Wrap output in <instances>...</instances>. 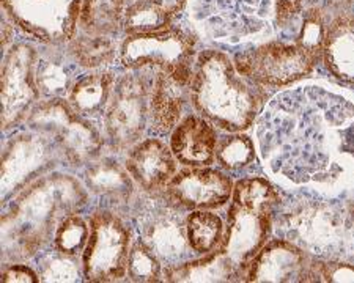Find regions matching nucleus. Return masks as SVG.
<instances>
[{
	"mask_svg": "<svg viewBox=\"0 0 354 283\" xmlns=\"http://www.w3.org/2000/svg\"><path fill=\"white\" fill-rule=\"evenodd\" d=\"M255 135L266 168L290 184L330 188L354 167V106L326 84L272 98Z\"/></svg>",
	"mask_w": 354,
	"mask_h": 283,
	"instance_id": "obj_1",
	"label": "nucleus"
},
{
	"mask_svg": "<svg viewBox=\"0 0 354 283\" xmlns=\"http://www.w3.org/2000/svg\"><path fill=\"white\" fill-rule=\"evenodd\" d=\"M87 194L71 177H41L15 198L11 211L2 219L3 255L30 258L55 233L62 220L81 208Z\"/></svg>",
	"mask_w": 354,
	"mask_h": 283,
	"instance_id": "obj_2",
	"label": "nucleus"
},
{
	"mask_svg": "<svg viewBox=\"0 0 354 283\" xmlns=\"http://www.w3.org/2000/svg\"><path fill=\"white\" fill-rule=\"evenodd\" d=\"M189 99L200 117L227 133L252 126L266 104V92L239 75L233 60L219 50H203L194 64Z\"/></svg>",
	"mask_w": 354,
	"mask_h": 283,
	"instance_id": "obj_3",
	"label": "nucleus"
},
{
	"mask_svg": "<svg viewBox=\"0 0 354 283\" xmlns=\"http://www.w3.org/2000/svg\"><path fill=\"white\" fill-rule=\"evenodd\" d=\"M279 203L281 197L276 186L266 178H243L233 186L219 251L236 266L239 279L248 263L270 241L274 209Z\"/></svg>",
	"mask_w": 354,
	"mask_h": 283,
	"instance_id": "obj_4",
	"label": "nucleus"
},
{
	"mask_svg": "<svg viewBox=\"0 0 354 283\" xmlns=\"http://www.w3.org/2000/svg\"><path fill=\"white\" fill-rule=\"evenodd\" d=\"M277 231L307 253L328 260H342L348 244V231L354 225L329 200L296 198L276 219Z\"/></svg>",
	"mask_w": 354,
	"mask_h": 283,
	"instance_id": "obj_5",
	"label": "nucleus"
},
{
	"mask_svg": "<svg viewBox=\"0 0 354 283\" xmlns=\"http://www.w3.org/2000/svg\"><path fill=\"white\" fill-rule=\"evenodd\" d=\"M189 19L200 35L227 43L248 41L276 21V0H187Z\"/></svg>",
	"mask_w": 354,
	"mask_h": 283,
	"instance_id": "obj_6",
	"label": "nucleus"
},
{
	"mask_svg": "<svg viewBox=\"0 0 354 283\" xmlns=\"http://www.w3.org/2000/svg\"><path fill=\"white\" fill-rule=\"evenodd\" d=\"M26 121L33 133L53 140L70 166L91 164L100 156L104 144L91 121L77 115L62 98L37 103Z\"/></svg>",
	"mask_w": 354,
	"mask_h": 283,
	"instance_id": "obj_7",
	"label": "nucleus"
},
{
	"mask_svg": "<svg viewBox=\"0 0 354 283\" xmlns=\"http://www.w3.org/2000/svg\"><path fill=\"white\" fill-rule=\"evenodd\" d=\"M113 85L109 106L102 117L106 140L113 150L133 148L150 123V98L156 72L150 68L129 70Z\"/></svg>",
	"mask_w": 354,
	"mask_h": 283,
	"instance_id": "obj_8",
	"label": "nucleus"
},
{
	"mask_svg": "<svg viewBox=\"0 0 354 283\" xmlns=\"http://www.w3.org/2000/svg\"><path fill=\"white\" fill-rule=\"evenodd\" d=\"M318 60L298 43L274 39L236 54L233 64L239 75L260 87L282 88L312 75Z\"/></svg>",
	"mask_w": 354,
	"mask_h": 283,
	"instance_id": "obj_9",
	"label": "nucleus"
},
{
	"mask_svg": "<svg viewBox=\"0 0 354 283\" xmlns=\"http://www.w3.org/2000/svg\"><path fill=\"white\" fill-rule=\"evenodd\" d=\"M131 231L115 213L98 211L90 219V236L82 253L88 282H117L127 277Z\"/></svg>",
	"mask_w": 354,
	"mask_h": 283,
	"instance_id": "obj_10",
	"label": "nucleus"
},
{
	"mask_svg": "<svg viewBox=\"0 0 354 283\" xmlns=\"http://www.w3.org/2000/svg\"><path fill=\"white\" fill-rule=\"evenodd\" d=\"M194 32L170 26L164 30L128 35L120 46V60L128 70L150 68L155 71H174L196 64Z\"/></svg>",
	"mask_w": 354,
	"mask_h": 283,
	"instance_id": "obj_11",
	"label": "nucleus"
},
{
	"mask_svg": "<svg viewBox=\"0 0 354 283\" xmlns=\"http://www.w3.org/2000/svg\"><path fill=\"white\" fill-rule=\"evenodd\" d=\"M85 0H2L5 14L43 44L71 43Z\"/></svg>",
	"mask_w": 354,
	"mask_h": 283,
	"instance_id": "obj_12",
	"label": "nucleus"
},
{
	"mask_svg": "<svg viewBox=\"0 0 354 283\" xmlns=\"http://www.w3.org/2000/svg\"><path fill=\"white\" fill-rule=\"evenodd\" d=\"M139 240L156 255L162 266L180 264L192 251L186 233V216L183 209L164 195L151 198L139 211Z\"/></svg>",
	"mask_w": 354,
	"mask_h": 283,
	"instance_id": "obj_13",
	"label": "nucleus"
},
{
	"mask_svg": "<svg viewBox=\"0 0 354 283\" xmlns=\"http://www.w3.org/2000/svg\"><path fill=\"white\" fill-rule=\"evenodd\" d=\"M35 49L18 44L2 64V126L8 129L26 120L39 99L35 82Z\"/></svg>",
	"mask_w": 354,
	"mask_h": 283,
	"instance_id": "obj_14",
	"label": "nucleus"
},
{
	"mask_svg": "<svg viewBox=\"0 0 354 283\" xmlns=\"http://www.w3.org/2000/svg\"><path fill=\"white\" fill-rule=\"evenodd\" d=\"M59 150L39 134H21L10 140L2 155L3 195L19 192L54 167Z\"/></svg>",
	"mask_w": 354,
	"mask_h": 283,
	"instance_id": "obj_15",
	"label": "nucleus"
},
{
	"mask_svg": "<svg viewBox=\"0 0 354 283\" xmlns=\"http://www.w3.org/2000/svg\"><path fill=\"white\" fill-rule=\"evenodd\" d=\"M233 186L230 177L221 170L191 167L175 173L162 195L183 211L218 209L232 200Z\"/></svg>",
	"mask_w": 354,
	"mask_h": 283,
	"instance_id": "obj_16",
	"label": "nucleus"
},
{
	"mask_svg": "<svg viewBox=\"0 0 354 283\" xmlns=\"http://www.w3.org/2000/svg\"><path fill=\"white\" fill-rule=\"evenodd\" d=\"M310 257L283 237L268 241L263 248L245 266L241 280L245 282H302L309 269Z\"/></svg>",
	"mask_w": 354,
	"mask_h": 283,
	"instance_id": "obj_17",
	"label": "nucleus"
},
{
	"mask_svg": "<svg viewBox=\"0 0 354 283\" xmlns=\"http://www.w3.org/2000/svg\"><path fill=\"white\" fill-rule=\"evenodd\" d=\"M194 66L158 71L150 98V126L156 134L174 131L189 98Z\"/></svg>",
	"mask_w": 354,
	"mask_h": 283,
	"instance_id": "obj_18",
	"label": "nucleus"
},
{
	"mask_svg": "<svg viewBox=\"0 0 354 283\" xmlns=\"http://www.w3.org/2000/svg\"><path fill=\"white\" fill-rule=\"evenodd\" d=\"M176 162L167 144L159 139H145L129 150L124 167L140 189L158 194L174 178Z\"/></svg>",
	"mask_w": 354,
	"mask_h": 283,
	"instance_id": "obj_19",
	"label": "nucleus"
},
{
	"mask_svg": "<svg viewBox=\"0 0 354 283\" xmlns=\"http://www.w3.org/2000/svg\"><path fill=\"white\" fill-rule=\"evenodd\" d=\"M218 135L203 117L187 115L172 133L170 148L175 159L187 167H208L216 161Z\"/></svg>",
	"mask_w": 354,
	"mask_h": 283,
	"instance_id": "obj_20",
	"label": "nucleus"
},
{
	"mask_svg": "<svg viewBox=\"0 0 354 283\" xmlns=\"http://www.w3.org/2000/svg\"><path fill=\"white\" fill-rule=\"evenodd\" d=\"M322 60L335 79L354 85V14H339L329 21Z\"/></svg>",
	"mask_w": 354,
	"mask_h": 283,
	"instance_id": "obj_21",
	"label": "nucleus"
},
{
	"mask_svg": "<svg viewBox=\"0 0 354 283\" xmlns=\"http://www.w3.org/2000/svg\"><path fill=\"white\" fill-rule=\"evenodd\" d=\"M115 81V76L104 71L82 76L73 85L68 95V104L77 115L90 121L102 120L109 106Z\"/></svg>",
	"mask_w": 354,
	"mask_h": 283,
	"instance_id": "obj_22",
	"label": "nucleus"
},
{
	"mask_svg": "<svg viewBox=\"0 0 354 283\" xmlns=\"http://www.w3.org/2000/svg\"><path fill=\"white\" fill-rule=\"evenodd\" d=\"M162 275L167 282H230L238 277V269L224 252L216 248L200 260L167 266Z\"/></svg>",
	"mask_w": 354,
	"mask_h": 283,
	"instance_id": "obj_23",
	"label": "nucleus"
},
{
	"mask_svg": "<svg viewBox=\"0 0 354 283\" xmlns=\"http://www.w3.org/2000/svg\"><path fill=\"white\" fill-rule=\"evenodd\" d=\"M85 184L95 195L111 202L127 200L133 192V178L127 167H122L109 157L90 164L85 172Z\"/></svg>",
	"mask_w": 354,
	"mask_h": 283,
	"instance_id": "obj_24",
	"label": "nucleus"
},
{
	"mask_svg": "<svg viewBox=\"0 0 354 283\" xmlns=\"http://www.w3.org/2000/svg\"><path fill=\"white\" fill-rule=\"evenodd\" d=\"M76 81V68L65 60V55L57 52L37 54L35 82L39 96L46 99L64 98L65 95H70Z\"/></svg>",
	"mask_w": 354,
	"mask_h": 283,
	"instance_id": "obj_25",
	"label": "nucleus"
},
{
	"mask_svg": "<svg viewBox=\"0 0 354 283\" xmlns=\"http://www.w3.org/2000/svg\"><path fill=\"white\" fill-rule=\"evenodd\" d=\"M129 0H85L81 19L84 33L95 35H115L123 27V16Z\"/></svg>",
	"mask_w": 354,
	"mask_h": 283,
	"instance_id": "obj_26",
	"label": "nucleus"
},
{
	"mask_svg": "<svg viewBox=\"0 0 354 283\" xmlns=\"http://www.w3.org/2000/svg\"><path fill=\"white\" fill-rule=\"evenodd\" d=\"M186 233L192 252L207 255L221 247L224 224L218 214L209 209H197L186 216Z\"/></svg>",
	"mask_w": 354,
	"mask_h": 283,
	"instance_id": "obj_27",
	"label": "nucleus"
},
{
	"mask_svg": "<svg viewBox=\"0 0 354 283\" xmlns=\"http://www.w3.org/2000/svg\"><path fill=\"white\" fill-rule=\"evenodd\" d=\"M174 19L153 0H129L123 16V28L128 35L153 33L170 27Z\"/></svg>",
	"mask_w": 354,
	"mask_h": 283,
	"instance_id": "obj_28",
	"label": "nucleus"
},
{
	"mask_svg": "<svg viewBox=\"0 0 354 283\" xmlns=\"http://www.w3.org/2000/svg\"><path fill=\"white\" fill-rule=\"evenodd\" d=\"M70 54L77 65L84 68H101L113 61L117 54V44L111 35H95L84 33L73 38L70 43Z\"/></svg>",
	"mask_w": 354,
	"mask_h": 283,
	"instance_id": "obj_29",
	"label": "nucleus"
},
{
	"mask_svg": "<svg viewBox=\"0 0 354 283\" xmlns=\"http://www.w3.org/2000/svg\"><path fill=\"white\" fill-rule=\"evenodd\" d=\"M216 161L227 170H241L255 161V145L249 135L243 133H230V135L218 139Z\"/></svg>",
	"mask_w": 354,
	"mask_h": 283,
	"instance_id": "obj_30",
	"label": "nucleus"
},
{
	"mask_svg": "<svg viewBox=\"0 0 354 283\" xmlns=\"http://www.w3.org/2000/svg\"><path fill=\"white\" fill-rule=\"evenodd\" d=\"M330 18L317 8H306L302 13V22L299 27L298 35L295 43H298L301 48L309 50L317 59L322 60V52L326 39V32Z\"/></svg>",
	"mask_w": 354,
	"mask_h": 283,
	"instance_id": "obj_31",
	"label": "nucleus"
},
{
	"mask_svg": "<svg viewBox=\"0 0 354 283\" xmlns=\"http://www.w3.org/2000/svg\"><path fill=\"white\" fill-rule=\"evenodd\" d=\"M90 236V224L77 214H71L62 220L54 233V246L66 255H82Z\"/></svg>",
	"mask_w": 354,
	"mask_h": 283,
	"instance_id": "obj_32",
	"label": "nucleus"
},
{
	"mask_svg": "<svg viewBox=\"0 0 354 283\" xmlns=\"http://www.w3.org/2000/svg\"><path fill=\"white\" fill-rule=\"evenodd\" d=\"M77 257L55 248L46 252L38 260L39 282H76L79 279Z\"/></svg>",
	"mask_w": 354,
	"mask_h": 283,
	"instance_id": "obj_33",
	"label": "nucleus"
},
{
	"mask_svg": "<svg viewBox=\"0 0 354 283\" xmlns=\"http://www.w3.org/2000/svg\"><path fill=\"white\" fill-rule=\"evenodd\" d=\"M162 271V263L140 240L131 246L127 268V277L131 282H159Z\"/></svg>",
	"mask_w": 354,
	"mask_h": 283,
	"instance_id": "obj_34",
	"label": "nucleus"
},
{
	"mask_svg": "<svg viewBox=\"0 0 354 283\" xmlns=\"http://www.w3.org/2000/svg\"><path fill=\"white\" fill-rule=\"evenodd\" d=\"M302 282H354V264L342 260H310Z\"/></svg>",
	"mask_w": 354,
	"mask_h": 283,
	"instance_id": "obj_35",
	"label": "nucleus"
},
{
	"mask_svg": "<svg viewBox=\"0 0 354 283\" xmlns=\"http://www.w3.org/2000/svg\"><path fill=\"white\" fill-rule=\"evenodd\" d=\"M306 8H317L328 16L335 18L339 14L350 13L354 7V0H304Z\"/></svg>",
	"mask_w": 354,
	"mask_h": 283,
	"instance_id": "obj_36",
	"label": "nucleus"
},
{
	"mask_svg": "<svg viewBox=\"0 0 354 283\" xmlns=\"http://www.w3.org/2000/svg\"><path fill=\"white\" fill-rule=\"evenodd\" d=\"M2 282L5 283H37L39 282L38 273L27 264H7L2 273Z\"/></svg>",
	"mask_w": 354,
	"mask_h": 283,
	"instance_id": "obj_37",
	"label": "nucleus"
},
{
	"mask_svg": "<svg viewBox=\"0 0 354 283\" xmlns=\"http://www.w3.org/2000/svg\"><path fill=\"white\" fill-rule=\"evenodd\" d=\"M304 8V0H276V24L287 26Z\"/></svg>",
	"mask_w": 354,
	"mask_h": 283,
	"instance_id": "obj_38",
	"label": "nucleus"
},
{
	"mask_svg": "<svg viewBox=\"0 0 354 283\" xmlns=\"http://www.w3.org/2000/svg\"><path fill=\"white\" fill-rule=\"evenodd\" d=\"M153 2L158 3L159 7H162L172 18H175V16L185 8L187 0H153Z\"/></svg>",
	"mask_w": 354,
	"mask_h": 283,
	"instance_id": "obj_39",
	"label": "nucleus"
},
{
	"mask_svg": "<svg viewBox=\"0 0 354 283\" xmlns=\"http://www.w3.org/2000/svg\"><path fill=\"white\" fill-rule=\"evenodd\" d=\"M348 214H350V217L354 224V200L350 203V205H348Z\"/></svg>",
	"mask_w": 354,
	"mask_h": 283,
	"instance_id": "obj_40",
	"label": "nucleus"
}]
</instances>
